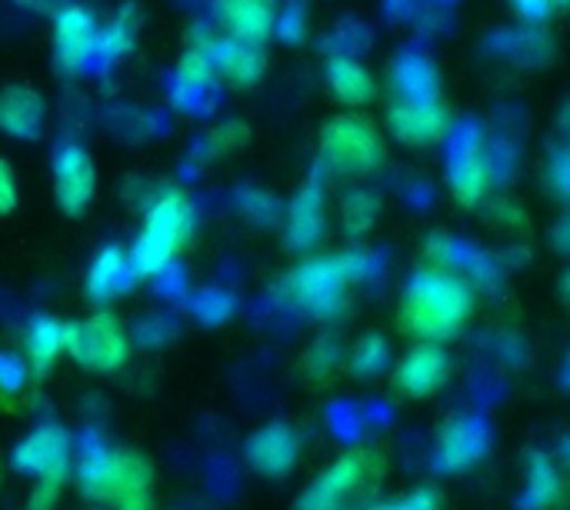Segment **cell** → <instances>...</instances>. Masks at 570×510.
Instances as JSON below:
<instances>
[{
    "label": "cell",
    "instance_id": "6da1fadb",
    "mask_svg": "<svg viewBox=\"0 0 570 510\" xmlns=\"http://www.w3.org/2000/svg\"><path fill=\"white\" fill-rule=\"evenodd\" d=\"M474 311H478V287L464 274L431 264L404 284L397 321L401 331L417 341L448 344L468 327Z\"/></svg>",
    "mask_w": 570,
    "mask_h": 510
},
{
    "label": "cell",
    "instance_id": "7a4b0ae2",
    "mask_svg": "<svg viewBox=\"0 0 570 510\" xmlns=\"http://www.w3.org/2000/svg\"><path fill=\"white\" fill-rule=\"evenodd\" d=\"M374 274V257L367 251L317 254L304 257L284 281L281 301L314 321H334L347 311V291Z\"/></svg>",
    "mask_w": 570,
    "mask_h": 510
},
{
    "label": "cell",
    "instance_id": "3957f363",
    "mask_svg": "<svg viewBox=\"0 0 570 510\" xmlns=\"http://www.w3.org/2000/svg\"><path fill=\"white\" fill-rule=\"evenodd\" d=\"M194 224H197V214H194V204L184 190L177 187H167L160 190L147 210H144V224L127 251V261H130V271L137 281H154V277H164L174 261L180 257V251L187 247L190 234H194Z\"/></svg>",
    "mask_w": 570,
    "mask_h": 510
},
{
    "label": "cell",
    "instance_id": "277c9868",
    "mask_svg": "<svg viewBox=\"0 0 570 510\" xmlns=\"http://www.w3.org/2000/svg\"><path fill=\"white\" fill-rule=\"evenodd\" d=\"M317 157L337 177H367L384 164V134L371 117L337 114L321 127Z\"/></svg>",
    "mask_w": 570,
    "mask_h": 510
},
{
    "label": "cell",
    "instance_id": "5b68a950",
    "mask_svg": "<svg viewBox=\"0 0 570 510\" xmlns=\"http://www.w3.org/2000/svg\"><path fill=\"white\" fill-rule=\"evenodd\" d=\"M384 474V458L374 448H354L324 468L297 498L294 510H347Z\"/></svg>",
    "mask_w": 570,
    "mask_h": 510
},
{
    "label": "cell",
    "instance_id": "8992f818",
    "mask_svg": "<svg viewBox=\"0 0 570 510\" xmlns=\"http://www.w3.org/2000/svg\"><path fill=\"white\" fill-rule=\"evenodd\" d=\"M63 351L73 357L83 371L94 374H117L127 367L134 354V341L124 327V321L110 311H97L83 321L67 324Z\"/></svg>",
    "mask_w": 570,
    "mask_h": 510
},
{
    "label": "cell",
    "instance_id": "52a82bcc",
    "mask_svg": "<svg viewBox=\"0 0 570 510\" xmlns=\"http://www.w3.org/2000/svg\"><path fill=\"white\" fill-rule=\"evenodd\" d=\"M17 474L30 478L33 484H67L73 464V438L63 424L43 421L30 434H23L10 454Z\"/></svg>",
    "mask_w": 570,
    "mask_h": 510
},
{
    "label": "cell",
    "instance_id": "ba28073f",
    "mask_svg": "<svg viewBox=\"0 0 570 510\" xmlns=\"http://www.w3.org/2000/svg\"><path fill=\"white\" fill-rule=\"evenodd\" d=\"M494 444V428L484 414H454L438 431L434 471L438 474H468L474 471Z\"/></svg>",
    "mask_w": 570,
    "mask_h": 510
},
{
    "label": "cell",
    "instance_id": "9c48e42d",
    "mask_svg": "<svg viewBox=\"0 0 570 510\" xmlns=\"http://www.w3.org/2000/svg\"><path fill=\"white\" fill-rule=\"evenodd\" d=\"M387 127L407 147H431L448 137L451 110L441 100V94L438 97H397L391 104Z\"/></svg>",
    "mask_w": 570,
    "mask_h": 510
},
{
    "label": "cell",
    "instance_id": "30bf717a",
    "mask_svg": "<svg viewBox=\"0 0 570 510\" xmlns=\"http://www.w3.org/2000/svg\"><path fill=\"white\" fill-rule=\"evenodd\" d=\"M97 190V167L83 144L63 140L53 154V197L57 207L70 217L83 214Z\"/></svg>",
    "mask_w": 570,
    "mask_h": 510
},
{
    "label": "cell",
    "instance_id": "8fae6325",
    "mask_svg": "<svg viewBox=\"0 0 570 510\" xmlns=\"http://www.w3.org/2000/svg\"><path fill=\"white\" fill-rule=\"evenodd\" d=\"M104 504L110 510H154L157 491H154V468L140 451L114 448L110 478L104 491Z\"/></svg>",
    "mask_w": 570,
    "mask_h": 510
},
{
    "label": "cell",
    "instance_id": "7c38bea8",
    "mask_svg": "<svg viewBox=\"0 0 570 510\" xmlns=\"http://www.w3.org/2000/svg\"><path fill=\"white\" fill-rule=\"evenodd\" d=\"M97 20L87 7L60 3L53 10V60L63 73H80L97 57Z\"/></svg>",
    "mask_w": 570,
    "mask_h": 510
},
{
    "label": "cell",
    "instance_id": "4fadbf2b",
    "mask_svg": "<svg viewBox=\"0 0 570 510\" xmlns=\"http://www.w3.org/2000/svg\"><path fill=\"white\" fill-rule=\"evenodd\" d=\"M448 381H451V357L434 341H417L394 364V384L411 401H424V398L438 394Z\"/></svg>",
    "mask_w": 570,
    "mask_h": 510
},
{
    "label": "cell",
    "instance_id": "5bb4252c",
    "mask_svg": "<svg viewBox=\"0 0 570 510\" xmlns=\"http://www.w3.org/2000/svg\"><path fill=\"white\" fill-rule=\"evenodd\" d=\"M301 434L284 424V421H271L264 428H257L250 438H247V464L261 474V478H271V481H281L287 474H294L297 461H301Z\"/></svg>",
    "mask_w": 570,
    "mask_h": 510
},
{
    "label": "cell",
    "instance_id": "9a60e30c",
    "mask_svg": "<svg viewBox=\"0 0 570 510\" xmlns=\"http://www.w3.org/2000/svg\"><path fill=\"white\" fill-rule=\"evenodd\" d=\"M491 184H494V170H491V157L484 150V144L478 137H468L454 147L451 154V190L454 200L468 210L484 207L491 200Z\"/></svg>",
    "mask_w": 570,
    "mask_h": 510
},
{
    "label": "cell",
    "instance_id": "2e32d148",
    "mask_svg": "<svg viewBox=\"0 0 570 510\" xmlns=\"http://www.w3.org/2000/svg\"><path fill=\"white\" fill-rule=\"evenodd\" d=\"M324 234H327V204H324L321 180L314 177L291 200L287 224H284V237H287V247L291 251L307 254V251H314L324 241Z\"/></svg>",
    "mask_w": 570,
    "mask_h": 510
},
{
    "label": "cell",
    "instance_id": "e0dca14e",
    "mask_svg": "<svg viewBox=\"0 0 570 510\" xmlns=\"http://www.w3.org/2000/svg\"><path fill=\"white\" fill-rule=\"evenodd\" d=\"M568 498L564 464L551 451H531L524 471V491L518 494V510H561Z\"/></svg>",
    "mask_w": 570,
    "mask_h": 510
},
{
    "label": "cell",
    "instance_id": "ac0fdd59",
    "mask_svg": "<svg viewBox=\"0 0 570 510\" xmlns=\"http://www.w3.org/2000/svg\"><path fill=\"white\" fill-rule=\"evenodd\" d=\"M47 127V104L27 84H7L0 90V130L13 140H37Z\"/></svg>",
    "mask_w": 570,
    "mask_h": 510
},
{
    "label": "cell",
    "instance_id": "d6986e66",
    "mask_svg": "<svg viewBox=\"0 0 570 510\" xmlns=\"http://www.w3.org/2000/svg\"><path fill=\"white\" fill-rule=\"evenodd\" d=\"M214 7L227 37L250 40V43H264L281 17L277 0H214Z\"/></svg>",
    "mask_w": 570,
    "mask_h": 510
},
{
    "label": "cell",
    "instance_id": "ffe728a7",
    "mask_svg": "<svg viewBox=\"0 0 570 510\" xmlns=\"http://www.w3.org/2000/svg\"><path fill=\"white\" fill-rule=\"evenodd\" d=\"M134 281H137V277H134V271H130L127 251L110 244V247H104V251L90 261L83 291H87V297H90L97 307H107L110 301H117L120 294H127Z\"/></svg>",
    "mask_w": 570,
    "mask_h": 510
},
{
    "label": "cell",
    "instance_id": "44dd1931",
    "mask_svg": "<svg viewBox=\"0 0 570 510\" xmlns=\"http://www.w3.org/2000/svg\"><path fill=\"white\" fill-rule=\"evenodd\" d=\"M214 50H217V37L214 33H207V30H200L194 40H190V47L184 50V57H180V63H177V70H174V97L184 104L187 97H200L210 84H214V77H217V63H214Z\"/></svg>",
    "mask_w": 570,
    "mask_h": 510
},
{
    "label": "cell",
    "instance_id": "7402d4cb",
    "mask_svg": "<svg viewBox=\"0 0 570 510\" xmlns=\"http://www.w3.org/2000/svg\"><path fill=\"white\" fill-rule=\"evenodd\" d=\"M63 334H67V324L50 317V314H40L27 324L23 331V361H27V371L30 377H47L60 357H63Z\"/></svg>",
    "mask_w": 570,
    "mask_h": 510
},
{
    "label": "cell",
    "instance_id": "603a6c76",
    "mask_svg": "<svg viewBox=\"0 0 570 510\" xmlns=\"http://www.w3.org/2000/svg\"><path fill=\"white\" fill-rule=\"evenodd\" d=\"M214 63H217V77H224L227 84L254 87L267 70V53L261 43L237 40V37H217Z\"/></svg>",
    "mask_w": 570,
    "mask_h": 510
},
{
    "label": "cell",
    "instance_id": "cb8c5ba5",
    "mask_svg": "<svg viewBox=\"0 0 570 510\" xmlns=\"http://www.w3.org/2000/svg\"><path fill=\"white\" fill-rule=\"evenodd\" d=\"M327 87L344 107H354V110L377 100L374 73L367 70V63H361L357 57H347V53H334L327 60Z\"/></svg>",
    "mask_w": 570,
    "mask_h": 510
},
{
    "label": "cell",
    "instance_id": "d4e9b609",
    "mask_svg": "<svg viewBox=\"0 0 570 510\" xmlns=\"http://www.w3.org/2000/svg\"><path fill=\"white\" fill-rule=\"evenodd\" d=\"M137 30H140V13H137L134 3H124V7L97 30V53H100L104 60L124 57L127 50H134Z\"/></svg>",
    "mask_w": 570,
    "mask_h": 510
},
{
    "label": "cell",
    "instance_id": "484cf974",
    "mask_svg": "<svg viewBox=\"0 0 570 510\" xmlns=\"http://www.w3.org/2000/svg\"><path fill=\"white\" fill-rule=\"evenodd\" d=\"M394 87H397V97H438L441 94L434 63L417 53H407L394 67Z\"/></svg>",
    "mask_w": 570,
    "mask_h": 510
},
{
    "label": "cell",
    "instance_id": "4316f807",
    "mask_svg": "<svg viewBox=\"0 0 570 510\" xmlns=\"http://www.w3.org/2000/svg\"><path fill=\"white\" fill-rule=\"evenodd\" d=\"M387 364H391V344H387V337L377 334V331L364 334V337L354 344V351H351V371H354L357 377H364V381L381 377V374L387 371Z\"/></svg>",
    "mask_w": 570,
    "mask_h": 510
},
{
    "label": "cell",
    "instance_id": "83f0119b",
    "mask_svg": "<svg viewBox=\"0 0 570 510\" xmlns=\"http://www.w3.org/2000/svg\"><path fill=\"white\" fill-rule=\"evenodd\" d=\"M381 217V197L374 190H351L341 200V220L351 237H364Z\"/></svg>",
    "mask_w": 570,
    "mask_h": 510
},
{
    "label": "cell",
    "instance_id": "f1b7e54d",
    "mask_svg": "<svg viewBox=\"0 0 570 510\" xmlns=\"http://www.w3.org/2000/svg\"><path fill=\"white\" fill-rule=\"evenodd\" d=\"M341 357H344V351H341V341L334 337V334H321L307 351H304V361H301V367H304V374L311 377V381H327L337 367H341Z\"/></svg>",
    "mask_w": 570,
    "mask_h": 510
},
{
    "label": "cell",
    "instance_id": "f546056e",
    "mask_svg": "<svg viewBox=\"0 0 570 510\" xmlns=\"http://www.w3.org/2000/svg\"><path fill=\"white\" fill-rule=\"evenodd\" d=\"M244 144H250V127L244 124V120H220L217 127H210L207 130V137H204V154L210 157V160H220V157H230V154H237Z\"/></svg>",
    "mask_w": 570,
    "mask_h": 510
},
{
    "label": "cell",
    "instance_id": "4dcf8cb0",
    "mask_svg": "<svg viewBox=\"0 0 570 510\" xmlns=\"http://www.w3.org/2000/svg\"><path fill=\"white\" fill-rule=\"evenodd\" d=\"M234 297L230 294H224V291H200L197 297H194V317L200 321V324H207V327H217V324H224L230 314H234Z\"/></svg>",
    "mask_w": 570,
    "mask_h": 510
},
{
    "label": "cell",
    "instance_id": "1f68e13d",
    "mask_svg": "<svg viewBox=\"0 0 570 510\" xmlns=\"http://www.w3.org/2000/svg\"><path fill=\"white\" fill-rule=\"evenodd\" d=\"M30 381V371H27V361L17 357V354H7L0 351V394L3 398H13L23 391V384Z\"/></svg>",
    "mask_w": 570,
    "mask_h": 510
},
{
    "label": "cell",
    "instance_id": "d6a6232c",
    "mask_svg": "<svg viewBox=\"0 0 570 510\" xmlns=\"http://www.w3.org/2000/svg\"><path fill=\"white\" fill-rule=\"evenodd\" d=\"M394 510H444V498L438 488H417L394 501Z\"/></svg>",
    "mask_w": 570,
    "mask_h": 510
},
{
    "label": "cell",
    "instance_id": "836d02e7",
    "mask_svg": "<svg viewBox=\"0 0 570 510\" xmlns=\"http://www.w3.org/2000/svg\"><path fill=\"white\" fill-rule=\"evenodd\" d=\"M331 428H334V434H337V438H344V441H357V438H361V431H364V418H361L354 408H337V411L331 414Z\"/></svg>",
    "mask_w": 570,
    "mask_h": 510
},
{
    "label": "cell",
    "instance_id": "e575fe53",
    "mask_svg": "<svg viewBox=\"0 0 570 510\" xmlns=\"http://www.w3.org/2000/svg\"><path fill=\"white\" fill-rule=\"evenodd\" d=\"M491 220L508 231H528V214L518 210L511 200H491Z\"/></svg>",
    "mask_w": 570,
    "mask_h": 510
},
{
    "label": "cell",
    "instance_id": "d590c367",
    "mask_svg": "<svg viewBox=\"0 0 570 510\" xmlns=\"http://www.w3.org/2000/svg\"><path fill=\"white\" fill-rule=\"evenodd\" d=\"M511 3H514L518 17L528 20V23H544V20L558 10L554 0H511Z\"/></svg>",
    "mask_w": 570,
    "mask_h": 510
},
{
    "label": "cell",
    "instance_id": "8d00e7d4",
    "mask_svg": "<svg viewBox=\"0 0 570 510\" xmlns=\"http://www.w3.org/2000/svg\"><path fill=\"white\" fill-rule=\"evenodd\" d=\"M17 207V177L7 160H0V214H10Z\"/></svg>",
    "mask_w": 570,
    "mask_h": 510
},
{
    "label": "cell",
    "instance_id": "74e56055",
    "mask_svg": "<svg viewBox=\"0 0 570 510\" xmlns=\"http://www.w3.org/2000/svg\"><path fill=\"white\" fill-rule=\"evenodd\" d=\"M57 504H60V484H37L27 510H57Z\"/></svg>",
    "mask_w": 570,
    "mask_h": 510
},
{
    "label": "cell",
    "instance_id": "f35d334b",
    "mask_svg": "<svg viewBox=\"0 0 570 510\" xmlns=\"http://www.w3.org/2000/svg\"><path fill=\"white\" fill-rule=\"evenodd\" d=\"M274 200L267 194H247V214L257 217V220H271L274 217Z\"/></svg>",
    "mask_w": 570,
    "mask_h": 510
},
{
    "label": "cell",
    "instance_id": "ab89813d",
    "mask_svg": "<svg viewBox=\"0 0 570 510\" xmlns=\"http://www.w3.org/2000/svg\"><path fill=\"white\" fill-rule=\"evenodd\" d=\"M167 327H170L167 321H147V324H140V341L144 344H164V341H170Z\"/></svg>",
    "mask_w": 570,
    "mask_h": 510
},
{
    "label": "cell",
    "instance_id": "60d3db41",
    "mask_svg": "<svg viewBox=\"0 0 570 510\" xmlns=\"http://www.w3.org/2000/svg\"><path fill=\"white\" fill-rule=\"evenodd\" d=\"M551 187L564 197L568 194V154L561 150L558 157H554V164H551Z\"/></svg>",
    "mask_w": 570,
    "mask_h": 510
},
{
    "label": "cell",
    "instance_id": "b9f144b4",
    "mask_svg": "<svg viewBox=\"0 0 570 510\" xmlns=\"http://www.w3.org/2000/svg\"><path fill=\"white\" fill-rule=\"evenodd\" d=\"M10 3L27 10V13H50V10L60 7V0H10Z\"/></svg>",
    "mask_w": 570,
    "mask_h": 510
},
{
    "label": "cell",
    "instance_id": "7bdbcfd3",
    "mask_svg": "<svg viewBox=\"0 0 570 510\" xmlns=\"http://www.w3.org/2000/svg\"><path fill=\"white\" fill-rule=\"evenodd\" d=\"M554 7H558V10H564V7H568V0H554Z\"/></svg>",
    "mask_w": 570,
    "mask_h": 510
}]
</instances>
